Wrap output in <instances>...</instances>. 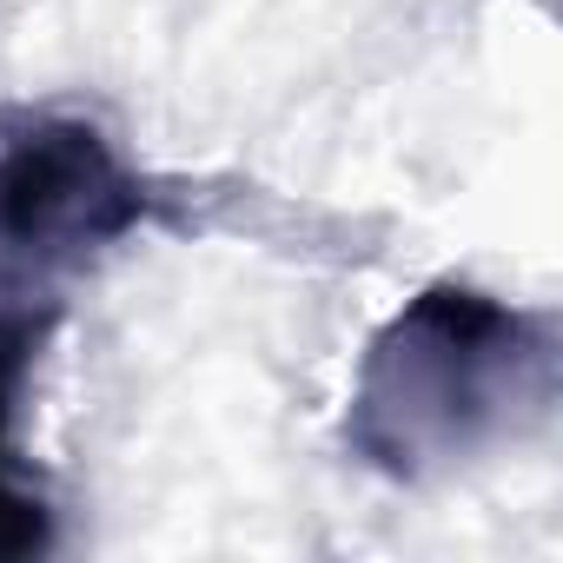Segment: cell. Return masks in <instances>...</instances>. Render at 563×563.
Here are the masks:
<instances>
[{
  "mask_svg": "<svg viewBox=\"0 0 563 563\" xmlns=\"http://www.w3.org/2000/svg\"><path fill=\"white\" fill-rule=\"evenodd\" d=\"M550 391V332L464 278H438L378 325L358 358L345 444L385 477H431L510 431Z\"/></svg>",
  "mask_w": 563,
  "mask_h": 563,
  "instance_id": "6da1fadb",
  "label": "cell"
},
{
  "mask_svg": "<svg viewBox=\"0 0 563 563\" xmlns=\"http://www.w3.org/2000/svg\"><path fill=\"white\" fill-rule=\"evenodd\" d=\"M41 550H54V510L14 484H0V556L14 563V556H41Z\"/></svg>",
  "mask_w": 563,
  "mask_h": 563,
  "instance_id": "277c9868",
  "label": "cell"
},
{
  "mask_svg": "<svg viewBox=\"0 0 563 563\" xmlns=\"http://www.w3.org/2000/svg\"><path fill=\"white\" fill-rule=\"evenodd\" d=\"M140 212L146 192L93 120H34L0 153V245L14 258H87Z\"/></svg>",
  "mask_w": 563,
  "mask_h": 563,
  "instance_id": "7a4b0ae2",
  "label": "cell"
},
{
  "mask_svg": "<svg viewBox=\"0 0 563 563\" xmlns=\"http://www.w3.org/2000/svg\"><path fill=\"white\" fill-rule=\"evenodd\" d=\"M54 325H60L54 292L0 265V464H8V444H14V418H21L27 378H34V365H41Z\"/></svg>",
  "mask_w": 563,
  "mask_h": 563,
  "instance_id": "3957f363",
  "label": "cell"
}]
</instances>
